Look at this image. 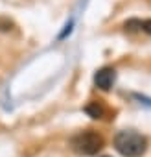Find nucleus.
I'll list each match as a JSON object with an SVG mask.
<instances>
[{"instance_id":"obj_4","label":"nucleus","mask_w":151,"mask_h":157,"mask_svg":"<svg viewBox=\"0 0 151 157\" xmlns=\"http://www.w3.org/2000/svg\"><path fill=\"white\" fill-rule=\"evenodd\" d=\"M85 113H87L90 118H101L105 111H103V107H101L98 102H90V104L85 105Z\"/></svg>"},{"instance_id":"obj_8","label":"nucleus","mask_w":151,"mask_h":157,"mask_svg":"<svg viewBox=\"0 0 151 157\" xmlns=\"http://www.w3.org/2000/svg\"><path fill=\"white\" fill-rule=\"evenodd\" d=\"M103 157H109V155H103Z\"/></svg>"},{"instance_id":"obj_6","label":"nucleus","mask_w":151,"mask_h":157,"mask_svg":"<svg viewBox=\"0 0 151 157\" xmlns=\"http://www.w3.org/2000/svg\"><path fill=\"white\" fill-rule=\"evenodd\" d=\"M9 26H11V22H9L8 19H0V32H8V30H11Z\"/></svg>"},{"instance_id":"obj_1","label":"nucleus","mask_w":151,"mask_h":157,"mask_svg":"<svg viewBox=\"0 0 151 157\" xmlns=\"http://www.w3.org/2000/svg\"><path fill=\"white\" fill-rule=\"evenodd\" d=\"M114 148L123 157H142L147 150V140L136 131H120L114 137Z\"/></svg>"},{"instance_id":"obj_2","label":"nucleus","mask_w":151,"mask_h":157,"mask_svg":"<svg viewBox=\"0 0 151 157\" xmlns=\"http://www.w3.org/2000/svg\"><path fill=\"white\" fill-rule=\"evenodd\" d=\"M70 144H72V150L79 155H96L103 148V139L96 131H83L76 135L70 140Z\"/></svg>"},{"instance_id":"obj_5","label":"nucleus","mask_w":151,"mask_h":157,"mask_svg":"<svg viewBox=\"0 0 151 157\" xmlns=\"http://www.w3.org/2000/svg\"><path fill=\"white\" fill-rule=\"evenodd\" d=\"M125 30H127V32H138V30H142V21H138V19L127 21V22H125Z\"/></svg>"},{"instance_id":"obj_3","label":"nucleus","mask_w":151,"mask_h":157,"mask_svg":"<svg viewBox=\"0 0 151 157\" xmlns=\"http://www.w3.org/2000/svg\"><path fill=\"white\" fill-rule=\"evenodd\" d=\"M114 80H116V72H114V68H111V67H103V68H100V70L94 74V83H96V87L101 89V91H109V89L112 87Z\"/></svg>"},{"instance_id":"obj_7","label":"nucleus","mask_w":151,"mask_h":157,"mask_svg":"<svg viewBox=\"0 0 151 157\" xmlns=\"http://www.w3.org/2000/svg\"><path fill=\"white\" fill-rule=\"evenodd\" d=\"M142 32H145V33H149V35H151V19L142 21Z\"/></svg>"}]
</instances>
